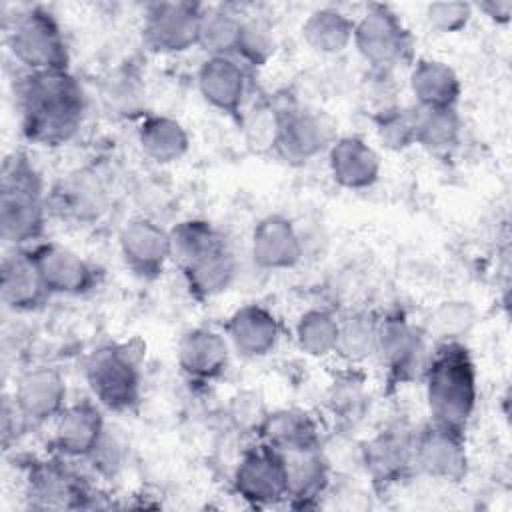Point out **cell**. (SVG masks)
Listing matches in <instances>:
<instances>
[{
  "instance_id": "26",
  "label": "cell",
  "mask_w": 512,
  "mask_h": 512,
  "mask_svg": "<svg viewBox=\"0 0 512 512\" xmlns=\"http://www.w3.org/2000/svg\"><path fill=\"white\" fill-rule=\"evenodd\" d=\"M254 434L258 442L274 448L276 452L322 444L318 420L302 408L266 410Z\"/></svg>"
},
{
  "instance_id": "16",
  "label": "cell",
  "mask_w": 512,
  "mask_h": 512,
  "mask_svg": "<svg viewBox=\"0 0 512 512\" xmlns=\"http://www.w3.org/2000/svg\"><path fill=\"white\" fill-rule=\"evenodd\" d=\"M104 408L92 400H78L66 404L54 420L52 450L66 460H88L100 446L106 434Z\"/></svg>"
},
{
  "instance_id": "3",
  "label": "cell",
  "mask_w": 512,
  "mask_h": 512,
  "mask_svg": "<svg viewBox=\"0 0 512 512\" xmlns=\"http://www.w3.org/2000/svg\"><path fill=\"white\" fill-rule=\"evenodd\" d=\"M48 216L44 182L26 154L14 152L4 160L0 184V234L12 248L40 242Z\"/></svg>"
},
{
  "instance_id": "43",
  "label": "cell",
  "mask_w": 512,
  "mask_h": 512,
  "mask_svg": "<svg viewBox=\"0 0 512 512\" xmlns=\"http://www.w3.org/2000/svg\"><path fill=\"white\" fill-rule=\"evenodd\" d=\"M476 8L494 24H508L512 16V0H484Z\"/></svg>"
},
{
  "instance_id": "9",
  "label": "cell",
  "mask_w": 512,
  "mask_h": 512,
  "mask_svg": "<svg viewBox=\"0 0 512 512\" xmlns=\"http://www.w3.org/2000/svg\"><path fill=\"white\" fill-rule=\"evenodd\" d=\"M26 500L36 510H78L90 508L92 490L84 478L72 470L66 458L34 460L26 470Z\"/></svg>"
},
{
  "instance_id": "6",
  "label": "cell",
  "mask_w": 512,
  "mask_h": 512,
  "mask_svg": "<svg viewBox=\"0 0 512 512\" xmlns=\"http://www.w3.org/2000/svg\"><path fill=\"white\" fill-rule=\"evenodd\" d=\"M352 44L368 68L396 70L412 60L414 40L402 18L386 4H368L354 20Z\"/></svg>"
},
{
  "instance_id": "8",
  "label": "cell",
  "mask_w": 512,
  "mask_h": 512,
  "mask_svg": "<svg viewBox=\"0 0 512 512\" xmlns=\"http://www.w3.org/2000/svg\"><path fill=\"white\" fill-rule=\"evenodd\" d=\"M336 140V124L318 110L286 106L274 112L272 146L292 164H306L328 152Z\"/></svg>"
},
{
  "instance_id": "20",
  "label": "cell",
  "mask_w": 512,
  "mask_h": 512,
  "mask_svg": "<svg viewBox=\"0 0 512 512\" xmlns=\"http://www.w3.org/2000/svg\"><path fill=\"white\" fill-rule=\"evenodd\" d=\"M176 362L188 380L200 384L214 382L228 368L230 342L218 330L206 326L190 328L178 342Z\"/></svg>"
},
{
  "instance_id": "10",
  "label": "cell",
  "mask_w": 512,
  "mask_h": 512,
  "mask_svg": "<svg viewBox=\"0 0 512 512\" xmlns=\"http://www.w3.org/2000/svg\"><path fill=\"white\" fill-rule=\"evenodd\" d=\"M234 494L252 508L286 502V468L282 454L256 442L240 454L232 470Z\"/></svg>"
},
{
  "instance_id": "25",
  "label": "cell",
  "mask_w": 512,
  "mask_h": 512,
  "mask_svg": "<svg viewBox=\"0 0 512 512\" xmlns=\"http://www.w3.org/2000/svg\"><path fill=\"white\" fill-rule=\"evenodd\" d=\"M0 294L6 308L14 312H34L50 298L26 248H14L2 258Z\"/></svg>"
},
{
  "instance_id": "7",
  "label": "cell",
  "mask_w": 512,
  "mask_h": 512,
  "mask_svg": "<svg viewBox=\"0 0 512 512\" xmlns=\"http://www.w3.org/2000/svg\"><path fill=\"white\" fill-rule=\"evenodd\" d=\"M428 334L404 314L378 318L376 358L390 386H404L424 376L430 358Z\"/></svg>"
},
{
  "instance_id": "2",
  "label": "cell",
  "mask_w": 512,
  "mask_h": 512,
  "mask_svg": "<svg viewBox=\"0 0 512 512\" xmlns=\"http://www.w3.org/2000/svg\"><path fill=\"white\" fill-rule=\"evenodd\" d=\"M422 380L430 422L464 432L478 404V372L464 342H438Z\"/></svg>"
},
{
  "instance_id": "11",
  "label": "cell",
  "mask_w": 512,
  "mask_h": 512,
  "mask_svg": "<svg viewBox=\"0 0 512 512\" xmlns=\"http://www.w3.org/2000/svg\"><path fill=\"white\" fill-rule=\"evenodd\" d=\"M204 6L196 2H152L144 10L142 42L154 54H182L198 46Z\"/></svg>"
},
{
  "instance_id": "22",
  "label": "cell",
  "mask_w": 512,
  "mask_h": 512,
  "mask_svg": "<svg viewBox=\"0 0 512 512\" xmlns=\"http://www.w3.org/2000/svg\"><path fill=\"white\" fill-rule=\"evenodd\" d=\"M196 86L208 106L236 116L242 110L248 90L246 66L234 56L206 58L196 72Z\"/></svg>"
},
{
  "instance_id": "28",
  "label": "cell",
  "mask_w": 512,
  "mask_h": 512,
  "mask_svg": "<svg viewBox=\"0 0 512 512\" xmlns=\"http://www.w3.org/2000/svg\"><path fill=\"white\" fill-rule=\"evenodd\" d=\"M104 188L94 174L76 172L54 186L48 196V210L52 208L62 218L74 222L96 220L104 210Z\"/></svg>"
},
{
  "instance_id": "1",
  "label": "cell",
  "mask_w": 512,
  "mask_h": 512,
  "mask_svg": "<svg viewBox=\"0 0 512 512\" xmlns=\"http://www.w3.org/2000/svg\"><path fill=\"white\" fill-rule=\"evenodd\" d=\"M16 102L24 138L44 148L68 144L86 114L84 88L70 70L24 72Z\"/></svg>"
},
{
  "instance_id": "29",
  "label": "cell",
  "mask_w": 512,
  "mask_h": 512,
  "mask_svg": "<svg viewBox=\"0 0 512 512\" xmlns=\"http://www.w3.org/2000/svg\"><path fill=\"white\" fill-rule=\"evenodd\" d=\"M136 134L142 154L156 164H174L190 150L188 130L166 114H144Z\"/></svg>"
},
{
  "instance_id": "23",
  "label": "cell",
  "mask_w": 512,
  "mask_h": 512,
  "mask_svg": "<svg viewBox=\"0 0 512 512\" xmlns=\"http://www.w3.org/2000/svg\"><path fill=\"white\" fill-rule=\"evenodd\" d=\"M236 270V256L224 238L180 268L188 294L198 302L224 294L236 280Z\"/></svg>"
},
{
  "instance_id": "35",
  "label": "cell",
  "mask_w": 512,
  "mask_h": 512,
  "mask_svg": "<svg viewBox=\"0 0 512 512\" xmlns=\"http://www.w3.org/2000/svg\"><path fill=\"white\" fill-rule=\"evenodd\" d=\"M340 318L326 308L302 312L294 326V338L300 352L310 358H326L336 350Z\"/></svg>"
},
{
  "instance_id": "32",
  "label": "cell",
  "mask_w": 512,
  "mask_h": 512,
  "mask_svg": "<svg viewBox=\"0 0 512 512\" xmlns=\"http://www.w3.org/2000/svg\"><path fill=\"white\" fill-rule=\"evenodd\" d=\"M376 338L378 318L370 312H352L340 318L334 354L344 366H362L368 358L376 356Z\"/></svg>"
},
{
  "instance_id": "37",
  "label": "cell",
  "mask_w": 512,
  "mask_h": 512,
  "mask_svg": "<svg viewBox=\"0 0 512 512\" xmlns=\"http://www.w3.org/2000/svg\"><path fill=\"white\" fill-rule=\"evenodd\" d=\"M380 144L390 152H404L416 146V108L394 106L372 116Z\"/></svg>"
},
{
  "instance_id": "14",
  "label": "cell",
  "mask_w": 512,
  "mask_h": 512,
  "mask_svg": "<svg viewBox=\"0 0 512 512\" xmlns=\"http://www.w3.org/2000/svg\"><path fill=\"white\" fill-rule=\"evenodd\" d=\"M26 250L50 296H84L94 290L96 268L76 250L52 240H40Z\"/></svg>"
},
{
  "instance_id": "40",
  "label": "cell",
  "mask_w": 512,
  "mask_h": 512,
  "mask_svg": "<svg viewBox=\"0 0 512 512\" xmlns=\"http://www.w3.org/2000/svg\"><path fill=\"white\" fill-rule=\"evenodd\" d=\"M474 6L462 0H448V2H432L426 6V22L430 28L438 30L440 34H456L468 26L472 20Z\"/></svg>"
},
{
  "instance_id": "42",
  "label": "cell",
  "mask_w": 512,
  "mask_h": 512,
  "mask_svg": "<svg viewBox=\"0 0 512 512\" xmlns=\"http://www.w3.org/2000/svg\"><path fill=\"white\" fill-rule=\"evenodd\" d=\"M106 100L114 114L120 116H138L142 114V90L132 78H120L110 84L106 92Z\"/></svg>"
},
{
  "instance_id": "17",
  "label": "cell",
  "mask_w": 512,
  "mask_h": 512,
  "mask_svg": "<svg viewBox=\"0 0 512 512\" xmlns=\"http://www.w3.org/2000/svg\"><path fill=\"white\" fill-rule=\"evenodd\" d=\"M66 400V380L52 366H34L20 374L12 396V402L30 428L54 422L66 408Z\"/></svg>"
},
{
  "instance_id": "12",
  "label": "cell",
  "mask_w": 512,
  "mask_h": 512,
  "mask_svg": "<svg viewBox=\"0 0 512 512\" xmlns=\"http://www.w3.org/2000/svg\"><path fill=\"white\" fill-rule=\"evenodd\" d=\"M414 432L406 424H388L360 448V462L376 490H388L416 472Z\"/></svg>"
},
{
  "instance_id": "15",
  "label": "cell",
  "mask_w": 512,
  "mask_h": 512,
  "mask_svg": "<svg viewBox=\"0 0 512 512\" xmlns=\"http://www.w3.org/2000/svg\"><path fill=\"white\" fill-rule=\"evenodd\" d=\"M118 248L126 268L142 280H156L172 260L168 230L144 216L132 218L120 228Z\"/></svg>"
},
{
  "instance_id": "27",
  "label": "cell",
  "mask_w": 512,
  "mask_h": 512,
  "mask_svg": "<svg viewBox=\"0 0 512 512\" xmlns=\"http://www.w3.org/2000/svg\"><path fill=\"white\" fill-rule=\"evenodd\" d=\"M408 86L418 108H456L462 82L456 70L436 58H420L412 64Z\"/></svg>"
},
{
  "instance_id": "24",
  "label": "cell",
  "mask_w": 512,
  "mask_h": 512,
  "mask_svg": "<svg viewBox=\"0 0 512 512\" xmlns=\"http://www.w3.org/2000/svg\"><path fill=\"white\" fill-rule=\"evenodd\" d=\"M332 180L346 190H366L380 178L378 152L360 136H340L328 148Z\"/></svg>"
},
{
  "instance_id": "33",
  "label": "cell",
  "mask_w": 512,
  "mask_h": 512,
  "mask_svg": "<svg viewBox=\"0 0 512 512\" xmlns=\"http://www.w3.org/2000/svg\"><path fill=\"white\" fill-rule=\"evenodd\" d=\"M416 108V146L430 154H448L462 136V120L456 108Z\"/></svg>"
},
{
  "instance_id": "41",
  "label": "cell",
  "mask_w": 512,
  "mask_h": 512,
  "mask_svg": "<svg viewBox=\"0 0 512 512\" xmlns=\"http://www.w3.org/2000/svg\"><path fill=\"white\" fill-rule=\"evenodd\" d=\"M396 94H398V90H396L392 70L368 68L366 76L362 78V96H364V100H368L372 116L398 106L400 102L396 100Z\"/></svg>"
},
{
  "instance_id": "36",
  "label": "cell",
  "mask_w": 512,
  "mask_h": 512,
  "mask_svg": "<svg viewBox=\"0 0 512 512\" xmlns=\"http://www.w3.org/2000/svg\"><path fill=\"white\" fill-rule=\"evenodd\" d=\"M170 250H172V260L182 268L188 264L192 258L220 242L224 236L220 234L214 224L202 218H186L174 224L170 230Z\"/></svg>"
},
{
  "instance_id": "4",
  "label": "cell",
  "mask_w": 512,
  "mask_h": 512,
  "mask_svg": "<svg viewBox=\"0 0 512 512\" xmlns=\"http://www.w3.org/2000/svg\"><path fill=\"white\" fill-rule=\"evenodd\" d=\"M6 42L24 72L70 70V50L62 26L44 6L20 10L8 24Z\"/></svg>"
},
{
  "instance_id": "18",
  "label": "cell",
  "mask_w": 512,
  "mask_h": 512,
  "mask_svg": "<svg viewBox=\"0 0 512 512\" xmlns=\"http://www.w3.org/2000/svg\"><path fill=\"white\" fill-rule=\"evenodd\" d=\"M250 256L260 270H290L302 260L304 242L288 216L268 214L252 228Z\"/></svg>"
},
{
  "instance_id": "30",
  "label": "cell",
  "mask_w": 512,
  "mask_h": 512,
  "mask_svg": "<svg viewBox=\"0 0 512 512\" xmlns=\"http://www.w3.org/2000/svg\"><path fill=\"white\" fill-rule=\"evenodd\" d=\"M354 20L334 6H322L308 14L302 24V40L318 54L334 56L352 44Z\"/></svg>"
},
{
  "instance_id": "39",
  "label": "cell",
  "mask_w": 512,
  "mask_h": 512,
  "mask_svg": "<svg viewBox=\"0 0 512 512\" xmlns=\"http://www.w3.org/2000/svg\"><path fill=\"white\" fill-rule=\"evenodd\" d=\"M276 54V38L268 24L256 18H244L236 56L246 68H262Z\"/></svg>"
},
{
  "instance_id": "13",
  "label": "cell",
  "mask_w": 512,
  "mask_h": 512,
  "mask_svg": "<svg viewBox=\"0 0 512 512\" xmlns=\"http://www.w3.org/2000/svg\"><path fill=\"white\" fill-rule=\"evenodd\" d=\"M416 472L442 482H460L468 474V450L464 432L434 422L414 432Z\"/></svg>"
},
{
  "instance_id": "34",
  "label": "cell",
  "mask_w": 512,
  "mask_h": 512,
  "mask_svg": "<svg viewBox=\"0 0 512 512\" xmlns=\"http://www.w3.org/2000/svg\"><path fill=\"white\" fill-rule=\"evenodd\" d=\"M242 22L244 18H240L234 10L226 6H204L196 48H200L206 54V58L236 56Z\"/></svg>"
},
{
  "instance_id": "19",
  "label": "cell",
  "mask_w": 512,
  "mask_h": 512,
  "mask_svg": "<svg viewBox=\"0 0 512 512\" xmlns=\"http://www.w3.org/2000/svg\"><path fill=\"white\" fill-rule=\"evenodd\" d=\"M224 336L238 356L256 360L276 350L282 336V326L270 308L248 302L228 316Z\"/></svg>"
},
{
  "instance_id": "31",
  "label": "cell",
  "mask_w": 512,
  "mask_h": 512,
  "mask_svg": "<svg viewBox=\"0 0 512 512\" xmlns=\"http://www.w3.org/2000/svg\"><path fill=\"white\" fill-rule=\"evenodd\" d=\"M370 394L360 366H344L326 390V408L340 426H354L368 410Z\"/></svg>"
},
{
  "instance_id": "5",
  "label": "cell",
  "mask_w": 512,
  "mask_h": 512,
  "mask_svg": "<svg viewBox=\"0 0 512 512\" xmlns=\"http://www.w3.org/2000/svg\"><path fill=\"white\" fill-rule=\"evenodd\" d=\"M84 378L92 398L108 412H130L142 398L140 360L128 344H106L90 352Z\"/></svg>"
},
{
  "instance_id": "38",
  "label": "cell",
  "mask_w": 512,
  "mask_h": 512,
  "mask_svg": "<svg viewBox=\"0 0 512 512\" xmlns=\"http://www.w3.org/2000/svg\"><path fill=\"white\" fill-rule=\"evenodd\" d=\"M476 308L466 300H444L428 316V336H436L438 342L462 340L476 324Z\"/></svg>"
},
{
  "instance_id": "21",
  "label": "cell",
  "mask_w": 512,
  "mask_h": 512,
  "mask_svg": "<svg viewBox=\"0 0 512 512\" xmlns=\"http://www.w3.org/2000/svg\"><path fill=\"white\" fill-rule=\"evenodd\" d=\"M280 454L286 468V504L292 508L316 506L330 486V460L322 444Z\"/></svg>"
}]
</instances>
